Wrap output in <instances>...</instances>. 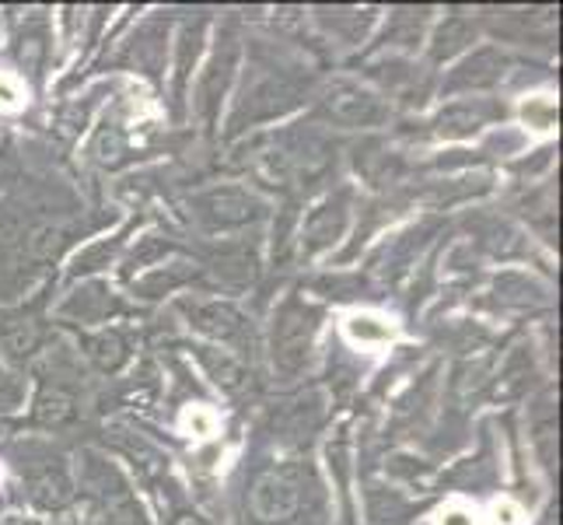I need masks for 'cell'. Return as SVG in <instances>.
I'll return each instance as SVG.
<instances>
[{"label": "cell", "mask_w": 563, "mask_h": 525, "mask_svg": "<svg viewBox=\"0 0 563 525\" xmlns=\"http://www.w3.org/2000/svg\"><path fill=\"white\" fill-rule=\"evenodd\" d=\"M301 504V477L295 466L266 473L252 491V512L263 522H287Z\"/></svg>", "instance_id": "obj_1"}, {"label": "cell", "mask_w": 563, "mask_h": 525, "mask_svg": "<svg viewBox=\"0 0 563 525\" xmlns=\"http://www.w3.org/2000/svg\"><path fill=\"white\" fill-rule=\"evenodd\" d=\"M325 106H329V112H333L340 123H367V120H375V116H378V102L364 88H357V85L333 88V91H329Z\"/></svg>", "instance_id": "obj_2"}, {"label": "cell", "mask_w": 563, "mask_h": 525, "mask_svg": "<svg viewBox=\"0 0 563 525\" xmlns=\"http://www.w3.org/2000/svg\"><path fill=\"white\" fill-rule=\"evenodd\" d=\"M207 207H210V214L218 221H224V225H235V221H245V218H252V204L245 193H235V189H224V193H213V197L207 200Z\"/></svg>", "instance_id": "obj_3"}, {"label": "cell", "mask_w": 563, "mask_h": 525, "mask_svg": "<svg viewBox=\"0 0 563 525\" xmlns=\"http://www.w3.org/2000/svg\"><path fill=\"white\" fill-rule=\"evenodd\" d=\"M197 319H200V329H207V333L221 337V340L235 337L239 329H242V319L231 313L228 305H207V308H200V313H197Z\"/></svg>", "instance_id": "obj_4"}, {"label": "cell", "mask_w": 563, "mask_h": 525, "mask_svg": "<svg viewBox=\"0 0 563 525\" xmlns=\"http://www.w3.org/2000/svg\"><path fill=\"white\" fill-rule=\"evenodd\" d=\"M70 417H74V400L67 393H60V389L43 393V400H38V420H43V424H64Z\"/></svg>", "instance_id": "obj_5"}, {"label": "cell", "mask_w": 563, "mask_h": 525, "mask_svg": "<svg viewBox=\"0 0 563 525\" xmlns=\"http://www.w3.org/2000/svg\"><path fill=\"white\" fill-rule=\"evenodd\" d=\"M35 497L43 504H60V501L70 497V483L60 473H43L35 483Z\"/></svg>", "instance_id": "obj_6"}, {"label": "cell", "mask_w": 563, "mask_h": 525, "mask_svg": "<svg viewBox=\"0 0 563 525\" xmlns=\"http://www.w3.org/2000/svg\"><path fill=\"white\" fill-rule=\"evenodd\" d=\"M60 245H64V231L60 228H38L35 236L29 239L32 256H43V260L56 256V249H60Z\"/></svg>", "instance_id": "obj_7"}, {"label": "cell", "mask_w": 563, "mask_h": 525, "mask_svg": "<svg viewBox=\"0 0 563 525\" xmlns=\"http://www.w3.org/2000/svg\"><path fill=\"white\" fill-rule=\"evenodd\" d=\"M91 358L99 361L102 368H115L123 361V343L115 340V337H99V340H91Z\"/></svg>", "instance_id": "obj_8"}, {"label": "cell", "mask_w": 563, "mask_h": 525, "mask_svg": "<svg viewBox=\"0 0 563 525\" xmlns=\"http://www.w3.org/2000/svg\"><path fill=\"white\" fill-rule=\"evenodd\" d=\"M375 319H354L351 322V333L354 337H364V340H385L388 337V329L385 326H372Z\"/></svg>", "instance_id": "obj_9"}, {"label": "cell", "mask_w": 563, "mask_h": 525, "mask_svg": "<svg viewBox=\"0 0 563 525\" xmlns=\"http://www.w3.org/2000/svg\"><path fill=\"white\" fill-rule=\"evenodd\" d=\"M14 99H18V91L8 81H0V106H14Z\"/></svg>", "instance_id": "obj_10"}, {"label": "cell", "mask_w": 563, "mask_h": 525, "mask_svg": "<svg viewBox=\"0 0 563 525\" xmlns=\"http://www.w3.org/2000/svg\"><path fill=\"white\" fill-rule=\"evenodd\" d=\"M176 525H203V522H200V518H192V515H183Z\"/></svg>", "instance_id": "obj_11"}, {"label": "cell", "mask_w": 563, "mask_h": 525, "mask_svg": "<svg viewBox=\"0 0 563 525\" xmlns=\"http://www.w3.org/2000/svg\"><path fill=\"white\" fill-rule=\"evenodd\" d=\"M449 525H465V522H462V515H452V522H449Z\"/></svg>", "instance_id": "obj_12"}]
</instances>
